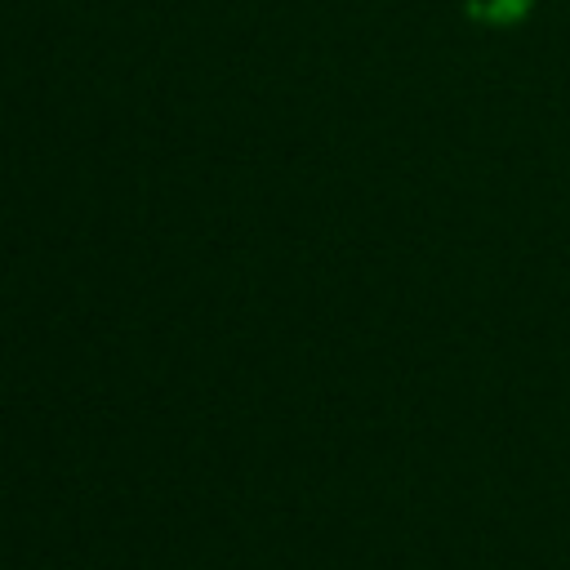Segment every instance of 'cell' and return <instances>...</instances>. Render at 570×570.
I'll return each mask as SVG.
<instances>
[{
  "mask_svg": "<svg viewBox=\"0 0 570 570\" xmlns=\"http://www.w3.org/2000/svg\"><path fill=\"white\" fill-rule=\"evenodd\" d=\"M525 9H530V0H494V4H481V18H490V22H517Z\"/></svg>",
  "mask_w": 570,
  "mask_h": 570,
  "instance_id": "6da1fadb",
  "label": "cell"
}]
</instances>
